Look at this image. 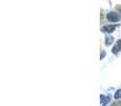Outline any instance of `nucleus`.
Wrapping results in <instances>:
<instances>
[{"label": "nucleus", "mask_w": 121, "mask_h": 106, "mask_svg": "<svg viewBox=\"0 0 121 106\" xmlns=\"http://www.w3.org/2000/svg\"><path fill=\"white\" fill-rule=\"evenodd\" d=\"M106 18L108 19L109 21H113V22H117V21H119L120 17H119V15H118L117 13L111 12V13H108V14H107Z\"/></svg>", "instance_id": "obj_1"}, {"label": "nucleus", "mask_w": 121, "mask_h": 106, "mask_svg": "<svg viewBox=\"0 0 121 106\" xmlns=\"http://www.w3.org/2000/svg\"><path fill=\"white\" fill-rule=\"evenodd\" d=\"M117 28V25H105L104 28L102 29L103 32H106V33H112V32L114 31V30Z\"/></svg>", "instance_id": "obj_2"}, {"label": "nucleus", "mask_w": 121, "mask_h": 106, "mask_svg": "<svg viewBox=\"0 0 121 106\" xmlns=\"http://www.w3.org/2000/svg\"><path fill=\"white\" fill-rule=\"evenodd\" d=\"M100 100H101V106H105L107 103L109 102V101H111V98H109V97H106V96H103V94H101Z\"/></svg>", "instance_id": "obj_3"}, {"label": "nucleus", "mask_w": 121, "mask_h": 106, "mask_svg": "<svg viewBox=\"0 0 121 106\" xmlns=\"http://www.w3.org/2000/svg\"><path fill=\"white\" fill-rule=\"evenodd\" d=\"M113 53L114 54H117L119 51H121V40H118L117 42V44H116V46L113 48Z\"/></svg>", "instance_id": "obj_4"}, {"label": "nucleus", "mask_w": 121, "mask_h": 106, "mask_svg": "<svg viewBox=\"0 0 121 106\" xmlns=\"http://www.w3.org/2000/svg\"><path fill=\"white\" fill-rule=\"evenodd\" d=\"M113 40H114V38L112 37V36H107L106 39H105V45H106V46H109V45L113 42Z\"/></svg>", "instance_id": "obj_5"}, {"label": "nucleus", "mask_w": 121, "mask_h": 106, "mask_svg": "<svg viewBox=\"0 0 121 106\" xmlns=\"http://www.w3.org/2000/svg\"><path fill=\"white\" fill-rule=\"evenodd\" d=\"M120 98H121V89L117 90L115 93V99H120Z\"/></svg>", "instance_id": "obj_6"}, {"label": "nucleus", "mask_w": 121, "mask_h": 106, "mask_svg": "<svg viewBox=\"0 0 121 106\" xmlns=\"http://www.w3.org/2000/svg\"><path fill=\"white\" fill-rule=\"evenodd\" d=\"M104 56H105V52H102V53H101V59H102Z\"/></svg>", "instance_id": "obj_7"}]
</instances>
